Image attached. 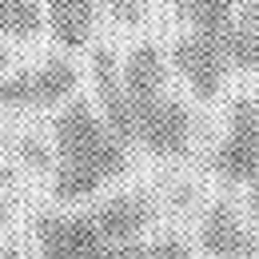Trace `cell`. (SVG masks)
Segmentation results:
<instances>
[{"instance_id": "13", "label": "cell", "mask_w": 259, "mask_h": 259, "mask_svg": "<svg viewBox=\"0 0 259 259\" xmlns=\"http://www.w3.org/2000/svg\"><path fill=\"white\" fill-rule=\"evenodd\" d=\"M224 52L231 68H243V72H259V24H231L224 36Z\"/></svg>"}, {"instance_id": "3", "label": "cell", "mask_w": 259, "mask_h": 259, "mask_svg": "<svg viewBox=\"0 0 259 259\" xmlns=\"http://www.w3.org/2000/svg\"><path fill=\"white\" fill-rule=\"evenodd\" d=\"M171 64L184 76V84L192 88L199 100H215L224 88V76L231 72L220 36H203V32H188L176 40L171 48Z\"/></svg>"}, {"instance_id": "17", "label": "cell", "mask_w": 259, "mask_h": 259, "mask_svg": "<svg viewBox=\"0 0 259 259\" xmlns=\"http://www.w3.org/2000/svg\"><path fill=\"white\" fill-rule=\"evenodd\" d=\"M20 160L32 163V167H48V148H44L40 140H24V144H20Z\"/></svg>"}, {"instance_id": "2", "label": "cell", "mask_w": 259, "mask_h": 259, "mask_svg": "<svg viewBox=\"0 0 259 259\" xmlns=\"http://www.w3.org/2000/svg\"><path fill=\"white\" fill-rule=\"evenodd\" d=\"M132 140H140L160 160L188 156V148H192V112H188V104L171 92H160L156 100L140 104L136 124H132Z\"/></svg>"}, {"instance_id": "1", "label": "cell", "mask_w": 259, "mask_h": 259, "mask_svg": "<svg viewBox=\"0 0 259 259\" xmlns=\"http://www.w3.org/2000/svg\"><path fill=\"white\" fill-rule=\"evenodd\" d=\"M52 156H56V176H52V199L60 203H80L128 167L124 140L108 128L100 108L84 100L60 104V116L52 120Z\"/></svg>"}, {"instance_id": "10", "label": "cell", "mask_w": 259, "mask_h": 259, "mask_svg": "<svg viewBox=\"0 0 259 259\" xmlns=\"http://www.w3.org/2000/svg\"><path fill=\"white\" fill-rule=\"evenodd\" d=\"M76 80L80 72L72 68V60L64 56H48L28 72V84H32V108H60L72 100L76 92Z\"/></svg>"}, {"instance_id": "20", "label": "cell", "mask_w": 259, "mask_h": 259, "mask_svg": "<svg viewBox=\"0 0 259 259\" xmlns=\"http://www.w3.org/2000/svg\"><path fill=\"white\" fill-rule=\"evenodd\" d=\"M0 259H24L20 251H0Z\"/></svg>"}, {"instance_id": "14", "label": "cell", "mask_w": 259, "mask_h": 259, "mask_svg": "<svg viewBox=\"0 0 259 259\" xmlns=\"http://www.w3.org/2000/svg\"><path fill=\"white\" fill-rule=\"evenodd\" d=\"M0 108L4 112H28L32 108V84L28 72H0Z\"/></svg>"}, {"instance_id": "21", "label": "cell", "mask_w": 259, "mask_h": 259, "mask_svg": "<svg viewBox=\"0 0 259 259\" xmlns=\"http://www.w3.org/2000/svg\"><path fill=\"white\" fill-rule=\"evenodd\" d=\"M4 220H8V207H4V199H0V227H4Z\"/></svg>"}, {"instance_id": "4", "label": "cell", "mask_w": 259, "mask_h": 259, "mask_svg": "<svg viewBox=\"0 0 259 259\" xmlns=\"http://www.w3.org/2000/svg\"><path fill=\"white\" fill-rule=\"evenodd\" d=\"M215 171L231 184H251L259 180V108L255 104H235L227 136L215 148Z\"/></svg>"}, {"instance_id": "5", "label": "cell", "mask_w": 259, "mask_h": 259, "mask_svg": "<svg viewBox=\"0 0 259 259\" xmlns=\"http://www.w3.org/2000/svg\"><path fill=\"white\" fill-rule=\"evenodd\" d=\"M199 247L207 259H255L259 235L247 215H239L231 203H211L199 220Z\"/></svg>"}, {"instance_id": "7", "label": "cell", "mask_w": 259, "mask_h": 259, "mask_svg": "<svg viewBox=\"0 0 259 259\" xmlns=\"http://www.w3.org/2000/svg\"><path fill=\"white\" fill-rule=\"evenodd\" d=\"M100 235L108 243H132V239H144L148 227L156 220V203L148 199L144 192H124V195H112L108 203H100L92 211Z\"/></svg>"}, {"instance_id": "18", "label": "cell", "mask_w": 259, "mask_h": 259, "mask_svg": "<svg viewBox=\"0 0 259 259\" xmlns=\"http://www.w3.org/2000/svg\"><path fill=\"white\" fill-rule=\"evenodd\" d=\"M247 220H251V227H255V235H259V180L247 184Z\"/></svg>"}, {"instance_id": "8", "label": "cell", "mask_w": 259, "mask_h": 259, "mask_svg": "<svg viewBox=\"0 0 259 259\" xmlns=\"http://www.w3.org/2000/svg\"><path fill=\"white\" fill-rule=\"evenodd\" d=\"M120 84H124V96L132 104V124H136V108L167 92V64L156 52V44H136L120 60Z\"/></svg>"}, {"instance_id": "16", "label": "cell", "mask_w": 259, "mask_h": 259, "mask_svg": "<svg viewBox=\"0 0 259 259\" xmlns=\"http://www.w3.org/2000/svg\"><path fill=\"white\" fill-rule=\"evenodd\" d=\"M92 259H144V243L140 239H132V243H100L96 251H92Z\"/></svg>"}, {"instance_id": "11", "label": "cell", "mask_w": 259, "mask_h": 259, "mask_svg": "<svg viewBox=\"0 0 259 259\" xmlns=\"http://www.w3.org/2000/svg\"><path fill=\"white\" fill-rule=\"evenodd\" d=\"M180 20L203 36H224L235 24V0H180Z\"/></svg>"}, {"instance_id": "6", "label": "cell", "mask_w": 259, "mask_h": 259, "mask_svg": "<svg viewBox=\"0 0 259 259\" xmlns=\"http://www.w3.org/2000/svg\"><path fill=\"white\" fill-rule=\"evenodd\" d=\"M104 235L92 215H68V211H52L36 220V247L40 259H92Z\"/></svg>"}, {"instance_id": "15", "label": "cell", "mask_w": 259, "mask_h": 259, "mask_svg": "<svg viewBox=\"0 0 259 259\" xmlns=\"http://www.w3.org/2000/svg\"><path fill=\"white\" fill-rule=\"evenodd\" d=\"M144 259H195V255L188 251V243H184V239L163 235V239H156V243H148V247H144Z\"/></svg>"}, {"instance_id": "12", "label": "cell", "mask_w": 259, "mask_h": 259, "mask_svg": "<svg viewBox=\"0 0 259 259\" xmlns=\"http://www.w3.org/2000/svg\"><path fill=\"white\" fill-rule=\"evenodd\" d=\"M44 28V8L36 0H0V36L4 40H32Z\"/></svg>"}, {"instance_id": "9", "label": "cell", "mask_w": 259, "mask_h": 259, "mask_svg": "<svg viewBox=\"0 0 259 259\" xmlns=\"http://www.w3.org/2000/svg\"><path fill=\"white\" fill-rule=\"evenodd\" d=\"M100 0H44V24L60 48H88L96 32Z\"/></svg>"}, {"instance_id": "19", "label": "cell", "mask_w": 259, "mask_h": 259, "mask_svg": "<svg viewBox=\"0 0 259 259\" xmlns=\"http://www.w3.org/2000/svg\"><path fill=\"white\" fill-rule=\"evenodd\" d=\"M8 64H12L8 60V48H0V72H8Z\"/></svg>"}]
</instances>
